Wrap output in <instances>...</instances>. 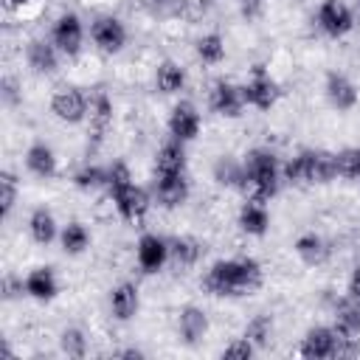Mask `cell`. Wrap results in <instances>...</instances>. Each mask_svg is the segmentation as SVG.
Instances as JSON below:
<instances>
[{"mask_svg":"<svg viewBox=\"0 0 360 360\" xmlns=\"http://www.w3.org/2000/svg\"><path fill=\"white\" fill-rule=\"evenodd\" d=\"M208 104L217 115L222 118H239L242 110L248 107L245 104V96H242V84H233L228 79H219L211 84V93H208Z\"/></svg>","mask_w":360,"mask_h":360,"instance_id":"15","label":"cell"},{"mask_svg":"<svg viewBox=\"0 0 360 360\" xmlns=\"http://www.w3.org/2000/svg\"><path fill=\"white\" fill-rule=\"evenodd\" d=\"M236 3H239V14L248 22H253V20H259L264 14V0H236Z\"/></svg>","mask_w":360,"mask_h":360,"instance_id":"38","label":"cell"},{"mask_svg":"<svg viewBox=\"0 0 360 360\" xmlns=\"http://www.w3.org/2000/svg\"><path fill=\"white\" fill-rule=\"evenodd\" d=\"M118 357H135L138 360V357H143V352L141 349H124V352H118Z\"/></svg>","mask_w":360,"mask_h":360,"instance_id":"43","label":"cell"},{"mask_svg":"<svg viewBox=\"0 0 360 360\" xmlns=\"http://www.w3.org/2000/svg\"><path fill=\"white\" fill-rule=\"evenodd\" d=\"M186 87V68L174 59H163L155 65V90L163 96H174Z\"/></svg>","mask_w":360,"mask_h":360,"instance_id":"26","label":"cell"},{"mask_svg":"<svg viewBox=\"0 0 360 360\" xmlns=\"http://www.w3.org/2000/svg\"><path fill=\"white\" fill-rule=\"evenodd\" d=\"M242 96H245V104L253 107V110H273L281 98V84L276 82V76H270V70L264 65H253L250 68V76L245 79L242 84Z\"/></svg>","mask_w":360,"mask_h":360,"instance_id":"5","label":"cell"},{"mask_svg":"<svg viewBox=\"0 0 360 360\" xmlns=\"http://www.w3.org/2000/svg\"><path fill=\"white\" fill-rule=\"evenodd\" d=\"M135 262H138L141 273H146V276L160 273L172 262V256H169V239L160 236V233H152V231L149 233H141L138 242H135Z\"/></svg>","mask_w":360,"mask_h":360,"instance_id":"11","label":"cell"},{"mask_svg":"<svg viewBox=\"0 0 360 360\" xmlns=\"http://www.w3.org/2000/svg\"><path fill=\"white\" fill-rule=\"evenodd\" d=\"M323 96L332 104V110H338V112H349L360 101L357 84L343 70H329L326 73V79H323Z\"/></svg>","mask_w":360,"mask_h":360,"instance_id":"14","label":"cell"},{"mask_svg":"<svg viewBox=\"0 0 360 360\" xmlns=\"http://www.w3.org/2000/svg\"><path fill=\"white\" fill-rule=\"evenodd\" d=\"M17 197H20V183H17V174L6 169V172L0 174V214H3V217H11Z\"/></svg>","mask_w":360,"mask_h":360,"instance_id":"36","label":"cell"},{"mask_svg":"<svg viewBox=\"0 0 360 360\" xmlns=\"http://www.w3.org/2000/svg\"><path fill=\"white\" fill-rule=\"evenodd\" d=\"M87 107H90V96H84L82 87H76V84H59L51 93V112L62 124L87 121Z\"/></svg>","mask_w":360,"mask_h":360,"instance_id":"8","label":"cell"},{"mask_svg":"<svg viewBox=\"0 0 360 360\" xmlns=\"http://www.w3.org/2000/svg\"><path fill=\"white\" fill-rule=\"evenodd\" d=\"M191 194V183H188V174L186 172H155L152 177V200L172 211V208H180Z\"/></svg>","mask_w":360,"mask_h":360,"instance_id":"7","label":"cell"},{"mask_svg":"<svg viewBox=\"0 0 360 360\" xmlns=\"http://www.w3.org/2000/svg\"><path fill=\"white\" fill-rule=\"evenodd\" d=\"M0 290H3V298L11 301V298H17V295L25 292V284H22V278H17V276H6L3 284H0Z\"/></svg>","mask_w":360,"mask_h":360,"instance_id":"40","label":"cell"},{"mask_svg":"<svg viewBox=\"0 0 360 360\" xmlns=\"http://www.w3.org/2000/svg\"><path fill=\"white\" fill-rule=\"evenodd\" d=\"M292 250H295V256L301 259V264H307V267H323V264L332 259V245H329L321 233H315V231L301 233V236L292 242Z\"/></svg>","mask_w":360,"mask_h":360,"instance_id":"18","label":"cell"},{"mask_svg":"<svg viewBox=\"0 0 360 360\" xmlns=\"http://www.w3.org/2000/svg\"><path fill=\"white\" fill-rule=\"evenodd\" d=\"M332 315H335V323H332V326H335L343 338H360V301H357V298L343 295V298L335 304Z\"/></svg>","mask_w":360,"mask_h":360,"instance_id":"25","label":"cell"},{"mask_svg":"<svg viewBox=\"0 0 360 360\" xmlns=\"http://www.w3.org/2000/svg\"><path fill=\"white\" fill-rule=\"evenodd\" d=\"M51 42L68 59H76L84 48V22L76 11H62L51 25Z\"/></svg>","mask_w":360,"mask_h":360,"instance_id":"6","label":"cell"},{"mask_svg":"<svg viewBox=\"0 0 360 360\" xmlns=\"http://www.w3.org/2000/svg\"><path fill=\"white\" fill-rule=\"evenodd\" d=\"M107 197H110L115 214L121 219H127V222L143 219V214L155 202L152 191H146L143 186H138L132 180V172H129V166L124 160H112L107 166Z\"/></svg>","mask_w":360,"mask_h":360,"instance_id":"2","label":"cell"},{"mask_svg":"<svg viewBox=\"0 0 360 360\" xmlns=\"http://www.w3.org/2000/svg\"><path fill=\"white\" fill-rule=\"evenodd\" d=\"M236 225L242 228V233L248 236H264L270 231V211L262 200H253L248 197L236 214Z\"/></svg>","mask_w":360,"mask_h":360,"instance_id":"20","label":"cell"},{"mask_svg":"<svg viewBox=\"0 0 360 360\" xmlns=\"http://www.w3.org/2000/svg\"><path fill=\"white\" fill-rule=\"evenodd\" d=\"M112 115H115V107H112V98L104 93V90H96L90 96V107H87V121H90V135L96 141H101L107 135V129L112 127Z\"/></svg>","mask_w":360,"mask_h":360,"instance_id":"22","label":"cell"},{"mask_svg":"<svg viewBox=\"0 0 360 360\" xmlns=\"http://www.w3.org/2000/svg\"><path fill=\"white\" fill-rule=\"evenodd\" d=\"M73 186L82 191H96V188H107V166L98 163H82L73 172Z\"/></svg>","mask_w":360,"mask_h":360,"instance_id":"32","label":"cell"},{"mask_svg":"<svg viewBox=\"0 0 360 360\" xmlns=\"http://www.w3.org/2000/svg\"><path fill=\"white\" fill-rule=\"evenodd\" d=\"M242 163H245V186H242V191H248L253 200H262V202H267L270 197L278 194L284 180H281V163H278L273 149L253 146V149L245 152Z\"/></svg>","mask_w":360,"mask_h":360,"instance_id":"3","label":"cell"},{"mask_svg":"<svg viewBox=\"0 0 360 360\" xmlns=\"http://www.w3.org/2000/svg\"><path fill=\"white\" fill-rule=\"evenodd\" d=\"M186 143L169 138L166 143H160L158 155H155V172H186Z\"/></svg>","mask_w":360,"mask_h":360,"instance_id":"29","label":"cell"},{"mask_svg":"<svg viewBox=\"0 0 360 360\" xmlns=\"http://www.w3.org/2000/svg\"><path fill=\"white\" fill-rule=\"evenodd\" d=\"M59 349L68 357H84L87 354V335L79 326H68L59 335Z\"/></svg>","mask_w":360,"mask_h":360,"instance_id":"34","label":"cell"},{"mask_svg":"<svg viewBox=\"0 0 360 360\" xmlns=\"http://www.w3.org/2000/svg\"><path fill=\"white\" fill-rule=\"evenodd\" d=\"M245 338H248L256 349H264V346L270 343V338H273V318H270L267 312L253 315V318L248 321V326H245Z\"/></svg>","mask_w":360,"mask_h":360,"instance_id":"33","label":"cell"},{"mask_svg":"<svg viewBox=\"0 0 360 360\" xmlns=\"http://www.w3.org/2000/svg\"><path fill=\"white\" fill-rule=\"evenodd\" d=\"M59 245L68 256H82L87 248H90V231L84 222L79 219H70L62 231H59Z\"/></svg>","mask_w":360,"mask_h":360,"instance_id":"30","label":"cell"},{"mask_svg":"<svg viewBox=\"0 0 360 360\" xmlns=\"http://www.w3.org/2000/svg\"><path fill=\"white\" fill-rule=\"evenodd\" d=\"M25 169L39 177V180H48L56 174L59 169V160H56V152L51 149V143L45 141H34L28 149H25Z\"/></svg>","mask_w":360,"mask_h":360,"instance_id":"23","label":"cell"},{"mask_svg":"<svg viewBox=\"0 0 360 360\" xmlns=\"http://www.w3.org/2000/svg\"><path fill=\"white\" fill-rule=\"evenodd\" d=\"M214 180L225 188H242L245 186V163L233 155H222L214 160V169H211Z\"/></svg>","mask_w":360,"mask_h":360,"instance_id":"28","label":"cell"},{"mask_svg":"<svg viewBox=\"0 0 360 360\" xmlns=\"http://www.w3.org/2000/svg\"><path fill=\"white\" fill-rule=\"evenodd\" d=\"M335 160H338V177L360 183V146H346L335 152Z\"/></svg>","mask_w":360,"mask_h":360,"instance_id":"35","label":"cell"},{"mask_svg":"<svg viewBox=\"0 0 360 360\" xmlns=\"http://www.w3.org/2000/svg\"><path fill=\"white\" fill-rule=\"evenodd\" d=\"M0 87H3V101H6L8 107H14V104H20V98H22V93H20V84H17V79H11V76H6Z\"/></svg>","mask_w":360,"mask_h":360,"instance_id":"39","label":"cell"},{"mask_svg":"<svg viewBox=\"0 0 360 360\" xmlns=\"http://www.w3.org/2000/svg\"><path fill=\"white\" fill-rule=\"evenodd\" d=\"M28 3H31V0H3V8H6L8 14H14V11H22Z\"/></svg>","mask_w":360,"mask_h":360,"instance_id":"42","label":"cell"},{"mask_svg":"<svg viewBox=\"0 0 360 360\" xmlns=\"http://www.w3.org/2000/svg\"><path fill=\"white\" fill-rule=\"evenodd\" d=\"M346 295H352V298L360 301V264H354L352 273H349V278H346Z\"/></svg>","mask_w":360,"mask_h":360,"instance_id":"41","label":"cell"},{"mask_svg":"<svg viewBox=\"0 0 360 360\" xmlns=\"http://www.w3.org/2000/svg\"><path fill=\"white\" fill-rule=\"evenodd\" d=\"M59 51H56V45L51 42V37L45 39V37H37V39H31L28 45H25V62H28V68L37 73V76H51V73H56V68H59Z\"/></svg>","mask_w":360,"mask_h":360,"instance_id":"17","label":"cell"},{"mask_svg":"<svg viewBox=\"0 0 360 360\" xmlns=\"http://www.w3.org/2000/svg\"><path fill=\"white\" fill-rule=\"evenodd\" d=\"M127 25H124V20L121 17H115V14H98L93 22H90V39H93V45L101 51V53H107V56H112V53H121L124 51V45H127Z\"/></svg>","mask_w":360,"mask_h":360,"instance_id":"9","label":"cell"},{"mask_svg":"<svg viewBox=\"0 0 360 360\" xmlns=\"http://www.w3.org/2000/svg\"><path fill=\"white\" fill-rule=\"evenodd\" d=\"M315 25L329 39H340L354 28V14L343 0H321L315 8Z\"/></svg>","mask_w":360,"mask_h":360,"instance_id":"10","label":"cell"},{"mask_svg":"<svg viewBox=\"0 0 360 360\" xmlns=\"http://www.w3.org/2000/svg\"><path fill=\"white\" fill-rule=\"evenodd\" d=\"M338 329L335 326H309L307 335L301 338V346H298V354L301 357H309V360H326V357H338Z\"/></svg>","mask_w":360,"mask_h":360,"instance_id":"13","label":"cell"},{"mask_svg":"<svg viewBox=\"0 0 360 360\" xmlns=\"http://www.w3.org/2000/svg\"><path fill=\"white\" fill-rule=\"evenodd\" d=\"M194 51H197V59H200L202 65H219V62L225 59V53H228L225 37L217 34V31H208V34H202V37L194 42Z\"/></svg>","mask_w":360,"mask_h":360,"instance_id":"31","label":"cell"},{"mask_svg":"<svg viewBox=\"0 0 360 360\" xmlns=\"http://www.w3.org/2000/svg\"><path fill=\"white\" fill-rule=\"evenodd\" d=\"M22 284H25V295L34 298V301H51L59 292V278H56L53 267H45V264L31 267L25 273Z\"/></svg>","mask_w":360,"mask_h":360,"instance_id":"21","label":"cell"},{"mask_svg":"<svg viewBox=\"0 0 360 360\" xmlns=\"http://www.w3.org/2000/svg\"><path fill=\"white\" fill-rule=\"evenodd\" d=\"M357 6H360V0H357Z\"/></svg>","mask_w":360,"mask_h":360,"instance_id":"44","label":"cell"},{"mask_svg":"<svg viewBox=\"0 0 360 360\" xmlns=\"http://www.w3.org/2000/svg\"><path fill=\"white\" fill-rule=\"evenodd\" d=\"M141 309V292L132 281H118L110 290V315L115 321H132Z\"/></svg>","mask_w":360,"mask_h":360,"instance_id":"19","label":"cell"},{"mask_svg":"<svg viewBox=\"0 0 360 360\" xmlns=\"http://www.w3.org/2000/svg\"><path fill=\"white\" fill-rule=\"evenodd\" d=\"M256 354V346L242 335V338H233L225 349H222V357L225 360H250Z\"/></svg>","mask_w":360,"mask_h":360,"instance_id":"37","label":"cell"},{"mask_svg":"<svg viewBox=\"0 0 360 360\" xmlns=\"http://www.w3.org/2000/svg\"><path fill=\"white\" fill-rule=\"evenodd\" d=\"M338 177L335 152L326 149H301L287 163H281V180L290 186H323Z\"/></svg>","mask_w":360,"mask_h":360,"instance_id":"4","label":"cell"},{"mask_svg":"<svg viewBox=\"0 0 360 360\" xmlns=\"http://www.w3.org/2000/svg\"><path fill=\"white\" fill-rule=\"evenodd\" d=\"M169 256H172V264H177V267H194L202 259V245H200V239L180 233V236L169 239Z\"/></svg>","mask_w":360,"mask_h":360,"instance_id":"27","label":"cell"},{"mask_svg":"<svg viewBox=\"0 0 360 360\" xmlns=\"http://www.w3.org/2000/svg\"><path fill=\"white\" fill-rule=\"evenodd\" d=\"M28 236L34 239V245H51L56 236H59V228H56V217L48 205H37L28 217Z\"/></svg>","mask_w":360,"mask_h":360,"instance_id":"24","label":"cell"},{"mask_svg":"<svg viewBox=\"0 0 360 360\" xmlns=\"http://www.w3.org/2000/svg\"><path fill=\"white\" fill-rule=\"evenodd\" d=\"M208 326L211 323H208V315H205L202 307H197V304L180 307V312H177V335H180V340L186 346H197L208 335Z\"/></svg>","mask_w":360,"mask_h":360,"instance_id":"16","label":"cell"},{"mask_svg":"<svg viewBox=\"0 0 360 360\" xmlns=\"http://www.w3.org/2000/svg\"><path fill=\"white\" fill-rule=\"evenodd\" d=\"M166 129H169V138L183 141V143H191V141H197V135H200V129H202V115H200V110H197L191 101L180 98V101L169 110Z\"/></svg>","mask_w":360,"mask_h":360,"instance_id":"12","label":"cell"},{"mask_svg":"<svg viewBox=\"0 0 360 360\" xmlns=\"http://www.w3.org/2000/svg\"><path fill=\"white\" fill-rule=\"evenodd\" d=\"M262 264L250 256H231V259H217L205 276H202V290L217 298H242L250 295L253 290L262 287Z\"/></svg>","mask_w":360,"mask_h":360,"instance_id":"1","label":"cell"}]
</instances>
